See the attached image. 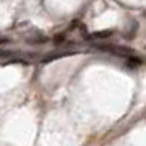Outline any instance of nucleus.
<instances>
[{"label": "nucleus", "instance_id": "nucleus-5", "mask_svg": "<svg viewBox=\"0 0 146 146\" xmlns=\"http://www.w3.org/2000/svg\"><path fill=\"white\" fill-rule=\"evenodd\" d=\"M145 15H146V13H145Z\"/></svg>", "mask_w": 146, "mask_h": 146}, {"label": "nucleus", "instance_id": "nucleus-4", "mask_svg": "<svg viewBox=\"0 0 146 146\" xmlns=\"http://www.w3.org/2000/svg\"><path fill=\"white\" fill-rule=\"evenodd\" d=\"M5 43H8L7 38H2V40H0V44H5Z\"/></svg>", "mask_w": 146, "mask_h": 146}, {"label": "nucleus", "instance_id": "nucleus-3", "mask_svg": "<svg viewBox=\"0 0 146 146\" xmlns=\"http://www.w3.org/2000/svg\"><path fill=\"white\" fill-rule=\"evenodd\" d=\"M10 53H7V51H0V58H5V56H8Z\"/></svg>", "mask_w": 146, "mask_h": 146}, {"label": "nucleus", "instance_id": "nucleus-1", "mask_svg": "<svg viewBox=\"0 0 146 146\" xmlns=\"http://www.w3.org/2000/svg\"><path fill=\"white\" fill-rule=\"evenodd\" d=\"M100 49L104 51H108V53H115L118 56H123V58H131V56H136V53L130 49V48H125V46H99Z\"/></svg>", "mask_w": 146, "mask_h": 146}, {"label": "nucleus", "instance_id": "nucleus-2", "mask_svg": "<svg viewBox=\"0 0 146 146\" xmlns=\"http://www.w3.org/2000/svg\"><path fill=\"white\" fill-rule=\"evenodd\" d=\"M108 36H112V31H99V33H94L90 38H108Z\"/></svg>", "mask_w": 146, "mask_h": 146}]
</instances>
